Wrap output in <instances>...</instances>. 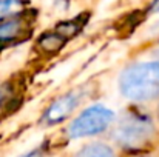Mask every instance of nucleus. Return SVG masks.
<instances>
[{
    "mask_svg": "<svg viewBox=\"0 0 159 157\" xmlns=\"http://www.w3.org/2000/svg\"><path fill=\"white\" fill-rule=\"evenodd\" d=\"M16 6H17V3H14V2H0V17L6 15Z\"/></svg>",
    "mask_w": 159,
    "mask_h": 157,
    "instance_id": "nucleus-8",
    "label": "nucleus"
},
{
    "mask_svg": "<svg viewBox=\"0 0 159 157\" xmlns=\"http://www.w3.org/2000/svg\"><path fill=\"white\" fill-rule=\"evenodd\" d=\"M79 100H80V94L76 93V91L65 94L63 97L57 99V100L47 109V112H45V120H47L48 123H51V125L65 120V119L73 112V109L77 106Z\"/></svg>",
    "mask_w": 159,
    "mask_h": 157,
    "instance_id": "nucleus-4",
    "label": "nucleus"
},
{
    "mask_svg": "<svg viewBox=\"0 0 159 157\" xmlns=\"http://www.w3.org/2000/svg\"><path fill=\"white\" fill-rule=\"evenodd\" d=\"M63 37H65V36H62V34L43 36L42 40L39 42V45H40V48L45 50V51H57V50L63 45V42H65Z\"/></svg>",
    "mask_w": 159,
    "mask_h": 157,
    "instance_id": "nucleus-7",
    "label": "nucleus"
},
{
    "mask_svg": "<svg viewBox=\"0 0 159 157\" xmlns=\"http://www.w3.org/2000/svg\"><path fill=\"white\" fill-rule=\"evenodd\" d=\"M74 157H114V154L107 145L94 143L80 150Z\"/></svg>",
    "mask_w": 159,
    "mask_h": 157,
    "instance_id": "nucleus-6",
    "label": "nucleus"
},
{
    "mask_svg": "<svg viewBox=\"0 0 159 157\" xmlns=\"http://www.w3.org/2000/svg\"><path fill=\"white\" fill-rule=\"evenodd\" d=\"M0 99H2V94H0Z\"/></svg>",
    "mask_w": 159,
    "mask_h": 157,
    "instance_id": "nucleus-10",
    "label": "nucleus"
},
{
    "mask_svg": "<svg viewBox=\"0 0 159 157\" xmlns=\"http://www.w3.org/2000/svg\"><path fill=\"white\" fill-rule=\"evenodd\" d=\"M120 91L131 100H150L159 96V62L133 65L120 76Z\"/></svg>",
    "mask_w": 159,
    "mask_h": 157,
    "instance_id": "nucleus-1",
    "label": "nucleus"
},
{
    "mask_svg": "<svg viewBox=\"0 0 159 157\" xmlns=\"http://www.w3.org/2000/svg\"><path fill=\"white\" fill-rule=\"evenodd\" d=\"M22 31V22L20 20H9L0 25V42H8L16 39Z\"/></svg>",
    "mask_w": 159,
    "mask_h": 157,
    "instance_id": "nucleus-5",
    "label": "nucleus"
},
{
    "mask_svg": "<svg viewBox=\"0 0 159 157\" xmlns=\"http://www.w3.org/2000/svg\"><path fill=\"white\" fill-rule=\"evenodd\" d=\"M114 114L102 105H94L85 109L71 125H70V136L71 137H85L102 133L111 123Z\"/></svg>",
    "mask_w": 159,
    "mask_h": 157,
    "instance_id": "nucleus-3",
    "label": "nucleus"
},
{
    "mask_svg": "<svg viewBox=\"0 0 159 157\" xmlns=\"http://www.w3.org/2000/svg\"><path fill=\"white\" fill-rule=\"evenodd\" d=\"M23 157H42V154L39 151H33V153H28L26 156H23Z\"/></svg>",
    "mask_w": 159,
    "mask_h": 157,
    "instance_id": "nucleus-9",
    "label": "nucleus"
},
{
    "mask_svg": "<svg viewBox=\"0 0 159 157\" xmlns=\"http://www.w3.org/2000/svg\"><path fill=\"white\" fill-rule=\"evenodd\" d=\"M153 131H155L153 123L148 117L131 112L119 122L114 131V139L120 146L128 150H136L145 145L152 139Z\"/></svg>",
    "mask_w": 159,
    "mask_h": 157,
    "instance_id": "nucleus-2",
    "label": "nucleus"
}]
</instances>
